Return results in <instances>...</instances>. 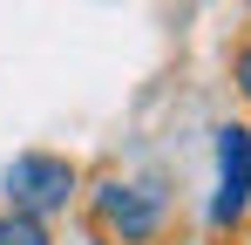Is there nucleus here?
<instances>
[{
  "instance_id": "obj_1",
  "label": "nucleus",
  "mask_w": 251,
  "mask_h": 245,
  "mask_svg": "<svg viewBox=\"0 0 251 245\" xmlns=\"http://www.w3.org/2000/svg\"><path fill=\"white\" fill-rule=\"evenodd\" d=\"M88 211H95V232L102 239H116V245H150L156 232H163V218H170V198H163V184L156 177H102L95 191H88Z\"/></svg>"
},
{
  "instance_id": "obj_2",
  "label": "nucleus",
  "mask_w": 251,
  "mask_h": 245,
  "mask_svg": "<svg viewBox=\"0 0 251 245\" xmlns=\"http://www.w3.org/2000/svg\"><path fill=\"white\" fill-rule=\"evenodd\" d=\"M0 191H7V211L48 218V211H68V198L82 191V177H75V163L54 157V150H21V157L7 163Z\"/></svg>"
},
{
  "instance_id": "obj_3",
  "label": "nucleus",
  "mask_w": 251,
  "mask_h": 245,
  "mask_svg": "<svg viewBox=\"0 0 251 245\" xmlns=\"http://www.w3.org/2000/svg\"><path fill=\"white\" fill-rule=\"evenodd\" d=\"M251 211V129L224 122L217 129V198H210V225H238Z\"/></svg>"
},
{
  "instance_id": "obj_4",
  "label": "nucleus",
  "mask_w": 251,
  "mask_h": 245,
  "mask_svg": "<svg viewBox=\"0 0 251 245\" xmlns=\"http://www.w3.org/2000/svg\"><path fill=\"white\" fill-rule=\"evenodd\" d=\"M0 245H54V239H48V218H27V211H0Z\"/></svg>"
},
{
  "instance_id": "obj_5",
  "label": "nucleus",
  "mask_w": 251,
  "mask_h": 245,
  "mask_svg": "<svg viewBox=\"0 0 251 245\" xmlns=\"http://www.w3.org/2000/svg\"><path fill=\"white\" fill-rule=\"evenodd\" d=\"M231 82H238V95L251 102V41L238 48V55H231Z\"/></svg>"
},
{
  "instance_id": "obj_6",
  "label": "nucleus",
  "mask_w": 251,
  "mask_h": 245,
  "mask_svg": "<svg viewBox=\"0 0 251 245\" xmlns=\"http://www.w3.org/2000/svg\"><path fill=\"white\" fill-rule=\"evenodd\" d=\"M88 245H116V239H102V232H95V239H88Z\"/></svg>"
}]
</instances>
